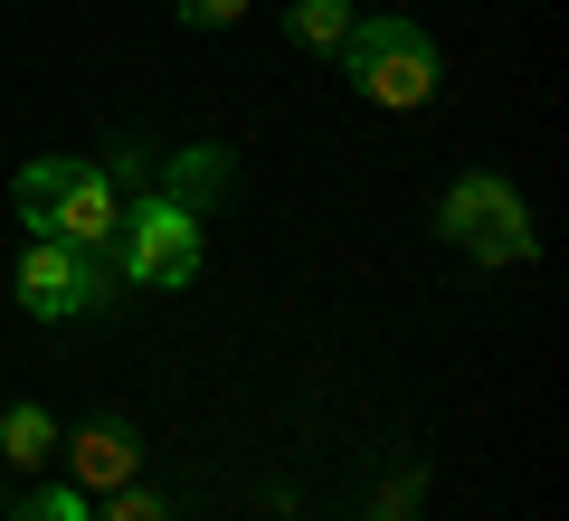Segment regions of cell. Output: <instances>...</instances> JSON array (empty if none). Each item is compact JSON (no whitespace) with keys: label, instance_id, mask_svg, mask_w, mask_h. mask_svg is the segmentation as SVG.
Wrapping results in <instances>:
<instances>
[{"label":"cell","instance_id":"12","mask_svg":"<svg viewBox=\"0 0 569 521\" xmlns=\"http://www.w3.org/2000/svg\"><path fill=\"white\" fill-rule=\"evenodd\" d=\"M171 20H181V29H238L247 0H171Z\"/></svg>","mask_w":569,"mask_h":521},{"label":"cell","instance_id":"11","mask_svg":"<svg viewBox=\"0 0 569 521\" xmlns=\"http://www.w3.org/2000/svg\"><path fill=\"white\" fill-rule=\"evenodd\" d=\"M20 521H96V512H86L77 483H48V493H29V502H20Z\"/></svg>","mask_w":569,"mask_h":521},{"label":"cell","instance_id":"2","mask_svg":"<svg viewBox=\"0 0 569 521\" xmlns=\"http://www.w3.org/2000/svg\"><path fill=\"white\" fill-rule=\"evenodd\" d=\"M332 58H342V77L361 86V104H380V114H418L427 96H437V77H447V67H437V39H427L418 20H351V39L332 48Z\"/></svg>","mask_w":569,"mask_h":521},{"label":"cell","instance_id":"8","mask_svg":"<svg viewBox=\"0 0 569 521\" xmlns=\"http://www.w3.org/2000/svg\"><path fill=\"white\" fill-rule=\"evenodd\" d=\"M0 455L20 464V474L58 464V418H48V408H29V399H10V408H0Z\"/></svg>","mask_w":569,"mask_h":521},{"label":"cell","instance_id":"4","mask_svg":"<svg viewBox=\"0 0 569 521\" xmlns=\"http://www.w3.org/2000/svg\"><path fill=\"white\" fill-rule=\"evenodd\" d=\"M20 313H39V322H77V313H104V303L123 294V275H114V257H86V247H58V238H29V257H20Z\"/></svg>","mask_w":569,"mask_h":521},{"label":"cell","instance_id":"9","mask_svg":"<svg viewBox=\"0 0 569 521\" xmlns=\"http://www.w3.org/2000/svg\"><path fill=\"white\" fill-rule=\"evenodd\" d=\"M351 20H361V0H284V29H295V48H313V58H332V48L351 39Z\"/></svg>","mask_w":569,"mask_h":521},{"label":"cell","instance_id":"3","mask_svg":"<svg viewBox=\"0 0 569 521\" xmlns=\"http://www.w3.org/2000/svg\"><path fill=\"white\" fill-rule=\"evenodd\" d=\"M437 238L447 247H466L475 265H522L531 247V209H522V190L512 181H493V171H466V181L437 200Z\"/></svg>","mask_w":569,"mask_h":521},{"label":"cell","instance_id":"7","mask_svg":"<svg viewBox=\"0 0 569 521\" xmlns=\"http://www.w3.org/2000/svg\"><path fill=\"white\" fill-rule=\"evenodd\" d=\"M228 190H238V152L228 142H181L162 171V200L190 209V219H209V209H228Z\"/></svg>","mask_w":569,"mask_h":521},{"label":"cell","instance_id":"5","mask_svg":"<svg viewBox=\"0 0 569 521\" xmlns=\"http://www.w3.org/2000/svg\"><path fill=\"white\" fill-rule=\"evenodd\" d=\"M114 275L123 284H190L200 275V219L190 209H171L162 190H142V200H123V238H114Z\"/></svg>","mask_w":569,"mask_h":521},{"label":"cell","instance_id":"1","mask_svg":"<svg viewBox=\"0 0 569 521\" xmlns=\"http://www.w3.org/2000/svg\"><path fill=\"white\" fill-rule=\"evenodd\" d=\"M10 200H20V219L39 228V238L86 247V257H114L123 200H133V190H123L104 161H29L20 181H10Z\"/></svg>","mask_w":569,"mask_h":521},{"label":"cell","instance_id":"10","mask_svg":"<svg viewBox=\"0 0 569 521\" xmlns=\"http://www.w3.org/2000/svg\"><path fill=\"white\" fill-rule=\"evenodd\" d=\"M96 521H181V512H171L162 493H142V483H114V493H104V512H96Z\"/></svg>","mask_w":569,"mask_h":521},{"label":"cell","instance_id":"6","mask_svg":"<svg viewBox=\"0 0 569 521\" xmlns=\"http://www.w3.org/2000/svg\"><path fill=\"white\" fill-rule=\"evenodd\" d=\"M58 455H67V483H77V493H114V483L142 474V437H133V418H114V408L77 418L58 437Z\"/></svg>","mask_w":569,"mask_h":521}]
</instances>
